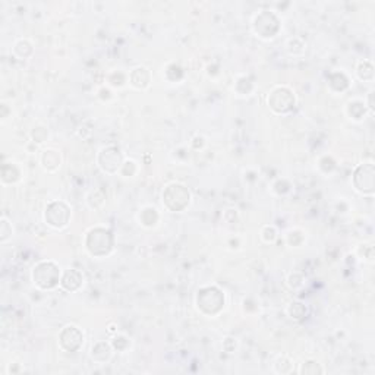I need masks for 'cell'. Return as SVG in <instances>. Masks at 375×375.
I'll use <instances>...</instances> for the list:
<instances>
[{
    "mask_svg": "<svg viewBox=\"0 0 375 375\" xmlns=\"http://www.w3.org/2000/svg\"><path fill=\"white\" fill-rule=\"evenodd\" d=\"M43 273V268H41V265H38L37 267V270H35V273H34V278H37V283L40 284V286H43L44 287V284H46V278H43L40 274ZM44 277H47L49 280H50V284L53 286V284H56V280H57V268L54 267V265H51V268H50V271L47 273V274H44Z\"/></svg>",
    "mask_w": 375,
    "mask_h": 375,
    "instance_id": "cell-1",
    "label": "cell"
}]
</instances>
